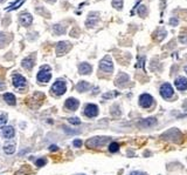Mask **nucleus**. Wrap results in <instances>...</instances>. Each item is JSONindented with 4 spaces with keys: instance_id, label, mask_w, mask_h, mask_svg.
<instances>
[{
    "instance_id": "1",
    "label": "nucleus",
    "mask_w": 187,
    "mask_h": 175,
    "mask_svg": "<svg viewBox=\"0 0 187 175\" xmlns=\"http://www.w3.org/2000/svg\"><path fill=\"white\" fill-rule=\"evenodd\" d=\"M109 141H110V137H108V136H95V137H91V139H89L87 141V146L89 148L102 147Z\"/></svg>"
},
{
    "instance_id": "2",
    "label": "nucleus",
    "mask_w": 187,
    "mask_h": 175,
    "mask_svg": "<svg viewBox=\"0 0 187 175\" xmlns=\"http://www.w3.org/2000/svg\"><path fill=\"white\" fill-rule=\"evenodd\" d=\"M67 91V85L63 80H57L52 86V92L55 95H62Z\"/></svg>"
},
{
    "instance_id": "3",
    "label": "nucleus",
    "mask_w": 187,
    "mask_h": 175,
    "mask_svg": "<svg viewBox=\"0 0 187 175\" xmlns=\"http://www.w3.org/2000/svg\"><path fill=\"white\" fill-rule=\"evenodd\" d=\"M52 78V74H50V68L48 66H42L38 73V80L41 82H48Z\"/></svg>"
},
{
    "instance_id": "4",
    "label": "nucleus",
    "mask_w": 187,
    "mask_h": 175,
    "mask_svg": "<svg viewBox=\"0 0 187 175\" xmlns=\"http://www.w3.org/2000/svg\"><path fill=\"white\" fill-rule=\"evenodd\" d=\"M99 69L103 71V72H105V73H111V72L114 71L112 61H111V59H110L109 56L104 58V59L101 61V64H99Z\"/></svg>"
},
{
    "instance_id": "5",
    "label": "nucleus",
    "mask_w": 187,
    "mask_h": 175,
    "mask_svg": "<svg viewBox=\"0 0 187 175\" xmlns=\"http://www.w3.org/2000/svg\"><path fill=\"white\" fill-rule=\"evenodd\" d=\"M160 95L164 99H170L173 95V88L170 83H163L160 87Z\"/></svg>"
},
{
    "instance_id": "6",
    "label": "nucleus",
    "mask_w": 187,
    "mask_h": 175,
    "mask_svg": "<svg viewBox=\"0 0 187 175\" xmlns=\"http://www.w3.org/2000/svg\"><path fill=\"white\" fill-rule=\"evenodd\" d=\"M153 104V98L150 94H142L139 96V105L144 108H150Z\"/></svg>"
},
{
    "instance_id": "7",
    "label": "nucleus",
    "mask_w": 187,
    "mask_h": 175,
    "mask_svg": "<svg viewBox=\"0 0 187 175\" xmlns=\"http://www.w3.org/2000/svg\"><path fill=\"white\" fill-rule=\"evenodd\" d=\"M12 81H13L14 87H16L18 89H21L26 86V79L20 74H14L12 77Z\"/></svg>"
},
{
    "instance_id": "8",
    "label": "nucleus",
    "mask_w": 187,
    "mask_h": 175,
    "mask_svg": "<svg viewBox=\"0 0 187 175\" xmlns=\"http://www.w3.org/2000/svg\"><path fill=\"white\" fill-rule=\"evenodd\" d=\"M84 114L88 118H94V116H96L98 114V107L96 105H94V104H89L84 108Z\"/></svg>"
},
{
    "instance_id": "9",
    "label": "nucleus",
    "mask_w": 187,
    "mask_h": 175,
    "mask_svg": "<svg viewBox=\"0 0 187 175\" xmlns=\"http://www.w3.org/2000/svg\"><path fill=\"white\" fill-rule=\"evenodd\" d=\"M69 48H70L69 42L61 41V42H59V44L56 45V53H57V55H63Z\"/></svg>"
},
{
    "instance_id": "10",
    "label": "nucleus",
    "mask_w": 187,
    "mask_h": 175,
    "mask_svg": "<svg viewBox=\"0 0 187 175\" xmlns=\"http://www.w3.org/2000/svg\"><path fill=\"white\" fill-rule=\"evenodd\" d=\"M175 83V87L179 89V91H186L187 89V79L184 77H180L178 78L177 80L174 81Z\"/></svg>"
},
{
    "instance_id": "11",
    "label": "nucleus",
    "mask_w": 187,
    "mask_h": 175,
    "mask_svg": "<svg viewBox=\"0 0 187 175\" xmlns=\"http://www.w3.org/2000/svg\"><path fill=\"white\" fill-rule=\"evenodd\" d=\"M79 105H80V102L76 99H74V98H69L66 101V107L68 109H70V110H76L77 107H79Z\"/></svg>"
},
{
    "instance_id": "12",
    "label": "nucleus",
    "mask_w": 187,
    "mask_h": 175,
    "mask_svg": "<svg viewBox=\"0 0 187 175\" xmlns=\"http://www.w3.org/2000/svg\"><path fill=\"white\" fill-rule=\"evenodd\" d=\"M34 61H35V56L32 55V56H28L26 59H24L21 61V65L24 66V68H26V69H30V68L34 66Z\"/></svg>"
},
{
    "instance_id": "13",
    "label": "nucleus",
    "mask_w": 187,
    "mask_h": 175,
    "mask_svg": "<svg viewBox=\"0 0 187 175\" xmlns=\"http://www.w3.org/2000/svg\"><path fill=\"white\" fill-rule=\"evenodd\" d=\"M32 21H33V18H32L30 14L24 13L20 15V23H21V25H24V26L27 27L32 24Z\"/></svg>"
},
{
    "instance_id": "14",
    "label": "nucleus",
    "mask_w": 187,
    "mask_h": 175,
    "mask_svg": "<svg viewBox=\"0 0 187 175\" xmlns=\"http://www.w3.org/2000/svg\"><path fill=\"white\" fill-rule=\"evenodd\" d=\"M157 123V120L154 118H148L146 120H143V121L139 122V126L143 127V128H150L152 126H154Z\"/></svg>"
},
{
    "instance_id": "15",
    "label": "nucleus",
    "mask_w": 187,
    "mask_h": 175,
    "mask_svg": "<svg viewBox=\"0 0 187 175\" xmlns=\"http://www.w3.org/2000/svg\"><path fill=\"white\" fill-rule=\"evenodd\" d=\"M2 135H4V137H6V139H12L14 136V128L12 126L5 127L4 131H2Z\"/></svg>"
},
{
    "instance_id": "16",
    "label": "nucleus",
    "mask_w": 187,
    "mask_h": 175,
    "mask_svg": "<svg viewBox=\"0 0 187 175\" xmlns=\"http://www.w3.org/2000/svg\"><path fill=\"white\" fill-rule=\"evenodd\" d=\"M79 71H80L81 74H89L91 72V66L87 62H83L79 66Z\"/></svg>"
},
{
    "instance_id": "17",
    "label": "nucleus",
    "mask_w": 187,
    "mask_h": 175,
    "mask_svg": "<svg viewBox=\"0 0 187 175\" xmlns=\"http://www.w3.org/2000/svg\"><path fill=\"white\" fill-rule=\"evenodd\" d=\"M4 100H5L8 105H11V106H14V105L16 104L15 96H14L12 93H6V94H4Z\"/></svg>"
},
{
    "instance_id": "18",
    "label": "nucleus",
    "mask_w": 187,
    "mask_h": 175,
    "mask_svg": "<svg viewBox=\"0 0 187 175\" xmlns=\"http://www.w3.org/2000/svg\"><path fill=\"white\" fill-rule=\"evenodd\" d=\"M90 87V85L88 83V82H85V81H80L79 83H77V91L79 92H85L88 88Z\"/></svg>"
},
{
    "instance_id": "19",
    "label": "nucleus",
    "mask_w": 187,
    "mask_h": 175,
    "mask_svg": "<svg viewBox=\"0 0 187 175\" xmlns=\"http://www.w3.org/2000/svg\"><path fill=\"white\" fill-rule=\"evenodd\" d=\"M129 80V78H128V75L126 74H124V73H122V74H119L118 77H117V81H116V83L117 85H119V86H123L126 81Z\"/></svg>"
},
{
    "instance_id": "20",
    "label": "nucleus",
    "mask_w": 187,
    "mask_h": 175,
    "mask_svg": "<svg viewBox=\"0 0 187 175\" xmlns=\"http://www.w3.org/2000/svg\"><path fill=\"white\" fill-rule=\"evenodd\" d=\"M4 150H5V153H6L7 155H12L14 152H15V146L12 145V143H7V145H5Z\"/></svg>"
},
{
    "instance_id": "21",
    "label": "nucleus",
    "mask_w": 187,
    "mask_h": 175,
    "mask_svg": "<svg viewBox=\"0 0 187 175\" xmlns=\"http://www.w3.org/2000/svg\"><path fill=\"white\" fill-rule=\"evenodd\" d=\"M24 1H25V0H18V1H15L14 4H12L10 7H7L6 10H7V11H11V10H16L19 6H21V5L24 4Z\"/></svg>"
},
{
    "instance_id": "22",
    "label": "nucleus",
    "mask_w": 187,
    "mask_h": 175,
    "mask_svg": "<svg viewBox=\"0 0 187 175\" xmlns=\"http://www.w3.org/2000/svg\"><path fill=\"white\" fill-rule=\"evenodd\" d=\"M65 27L62 26V25H54V32L56 33V34H63L65 33Z\"/></svg>"
},
{
    "instance_id": "23",
    "label": "nucleus",
    "mask_w": 187,
    "mask_h": 175,
    "mask_svg": "<svg viewBox=\"0 0 187 175\" xmlns=\"http://www.w3.org/2000/svg\"><path fill=\"white\" fill-rule=\"evenodd\" d=\"M118 149H119V145H118L117 142H111V143H110L109 150H110L111 153H116V152H118Z\"/></svg>"
},
{
    "instance_id": "24",
    "label": "nucleus",
    "mask_w": 187,
    "mask_h": 175,
    "mask_svg": "<svg viewBox=\"0 0 187 175\" xmlns=\"http://www.w3.org/2000/svg\"><path fill=\"white\" fill-rule=\"evenodd\" d=\"M96 23H97V17L94 18L93 14H91V15L89 17L88 21H87V25H88V26H94V25H96Z\"/></svg>"
},
{
    "instance_id": "25",
    "label": "nucleus",
    "mask_w": 187,
    "mask_h": 175,
    "mask_svg": "<svg viewBox=\"0 0 187 175\" xmlns=\"http://www.w3.org/2000/svg\"><path fill=\"white\" fill-rule=\"evenodd\" d=\"M137 12H138V14H139L140 17H145V13H146V7H145L144 5H140V6L138 7Z\"/></svg>"
},
{
    "instance_id": "26",
    "label": "nucleus",
    "mask_w": 187,
    "mask_h": 175,
    "mask_svg": "<svg viewBox=\"0 0 187 175\" xmlns=\"http://www.w3.org/2000/svg\"><path fill=\"white\" fill-rule=\"evenodd\" d=\"M112 6H114L115 8L120 10L122 6H123V0H112Z\"/></svg>"
},
{
    "instance_id": "27",
    "label": "nucleus",
    "mask_w": 187,
    "mask_h": 175,
    "mask_svg": "<svg viewBox=\"0 0 187 175\" xmlns=\"http://www.w3.org/2000/svg\"><path fill=\"white\" fill-rule=\"evenodd\" d=\"M7 122V116L6 115H0V128H2Z\"/></svg>"
},
{
    "instance_id": "28",
    "label": "nucleus",
    "mask_w": 187,
    "mask_h": 175,
    "mask_svg": "<svg viewBox=\"0 0 187 175\" xmlns=\"http://www.w3.org/2000/svg\"><path fill=\"white\" fill-rule=\"evenodd\" d=\"M6 41H7V37H6V34L0 33V46L5 45V44H6Z\"/></svg>"
},
{
    "instance_id": "29",
    "label": "nucleus",
    "mask_w": 187,
    "mask_h": 175,
    "mask_svg": "<svg viewBox=\"0 0 187 175\" xmlns=\"http://www.w3.org/2000/svg\"><path fill=\"white\" fill-rule=\"evenodd\" d=\"M69 122L73 123V125H80L81 120L79 118H70V119H69Z\"/></svg>"
},
{
    "instance_id": "30",
    "label": "nucleus",
    "mask_w": 187,
    "mask_h": 175,
    "mask_svg": "<svg viewBox=\"0 0 187 175\" xmlns=\"http://www.w3.org/2000/svg\"><path fill=\"white\" fill-rule=\"evenodd\" d=\"M46 159H39V160H36V162H35V163H36V166H38V167H42V166H45V164H46Z\"/></svg>"
},
{
    "instance_id": "31",
    "label": "nucleus",
    "mask_w": 187,
    "mask_h": 175,
    "mask_svg": "<svg viewBox=\"0 0 187 175\" xmlns=\"http://www.w3.org/2000/svg\"><path fill=\"white\" fill-rule=\"evenodd\" d=\"M73 143H74L75 147H81V146H82V141H81V140H74Z\"/></svg>"
},
{
    "instance_id": "32",
    "label": "nucleus",
    "mask_w": 187,
    "mask_h": 175,
    "mask_svg": "<svg viewBox=\"0 0 187 175\" xmlns=\"http://www.w3.org/2000/svg\"><path fill=\"white\" fill-rule=\"evenodd\" d=\"M170 23H171V25H172V26H175V25H178V19H174V18H172Z\"/></svg>"
},
{
    "instance_id": "33",
    "label": "nucleus",
    "mask_w": 187,
    "mask_h": 175,
    "mask_svg": "<svg viewBox=\"0 0 187 175\" xmlns=\"http://www.w3.org/2000/svg\"><path fill=\"white\" fill-rule=\"evenodd\" d=\"M116 94H117V93H114V94H112V93H108V94L103 95V98H104V99H108V98H111V96H114V95H116Z\"/></svg>"
},
{
    "instance_id": "34",
    "label": "nucleus",
    "mask_w": 187,
    "mask_h": 175,
    "mask_svg": "<svg viewBox=\"0 0 187 175\" xmlns=\"http://www.w3.org/2000/svg\"><path fill=\"white\" fill-rule=\"evenodd\" d=\"M179 40L181 41V42H186L187 44V37H180V38H179Z\"/></svg>"
},
{
    "instance_id": "35",
    "label": "nucleus",
    "mask_w": 187,
    "mask_h": 175,
    "mask_svg": "<svg viewBox=\"0 0 187 175\" xmlns=\"http://www.w3.org/2000/svg\"><path fill=\"white\" fill-rule=\"evenodd\" d=\"M49 149H50V150H57V146H55V145H53V146H50V147H49Z\"/></svg>"
},
{
    "instance_id": "36",
    "label": "nucleus",
    "mask_w": 187,
    "mask_h": 175,
    "mask_svg": "<svg viewBox=\"0 0 187 175\" xmlns=\"http://www.w3.org/2000/svg\"><path fill=\"white\" fill-rule=\"evenodd\" d=\"M130 175H144L143 173H140V172H134V173H131Z\"/></svg>"
},
{
    "instance_id": "37",
    "label": "nucleus",
    "mask_w": 187,
    "mask_h": 175,
    "mask_svg": "<svg viewBox=\"0 0 187 175\" xmlns=\"http://www.w3.org/2000/svg\"><path fill=\"white\" fill-rule=\"evenodd\" d=\"M46 1H49V2H54L55 0H46Z\"/></svg>"
},
{
    "instance_id": "38",
    "label": "nucleus",
    "mask_w": 187,
    "mask_h": 175,
    "mask_svg": "<svg viewBox=\"0 0 187 175\" xmlns=\"http://www.w3.org/2000/svg\"><path fill=\"white\" fill-rule=\"evenodd\" d=\"M185 72H186V73H187V66H186V67H185Z\"/></svg>"
},
{
    "instance_id": "39",
    "label": "nucleus",
    "mask_w": 187,
    "mask_h": 175,
    "mask_svg": "<svg viewBox=\"0 0 187 175\" xmlns=\"http://www.w3.org/2000/svg\"><path fill=\"white\" fill-rule=\"evenodd\" d=\"M1 1H4V0H0V2H1Z\"/></svg>"
}]
</instances>
